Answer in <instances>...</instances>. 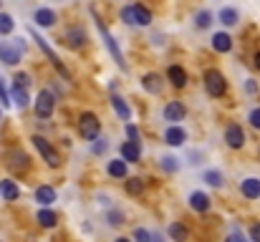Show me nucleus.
I'll return each instance as SVG.
<instances>
[{"instance_id":"1","label":"nucleus","mask_w":260,"mask_h":242,"mask_svg":"<svg viewBox=\"0 0 260 242\" xmlns=\"http://www.w3.org/2000/svg\"><path fill=\"white\" fill-rule=\"evenodd\" d=\"M121 20L129 23V25H149L152 23V13L144 8V5H126L121 8Z\"/></svg>"},{"instance_id":"2","label":"nucleus","mask_w":260,"mask_h":242,"mask_svg":"<svg viewBox=\"0 0 260 242\" xmlns=\"http://www.w3.org/2000/svg\"><path fill=\"white\" fill-rule=\"evenodd\" d=\"M93 13V10H91ZM93 20H96V28H99V33H101V38H104V46L109 48V53H111V58L116 61V66L119 68H126V61H124V56H121V51H119V46H116V41H114V36L106 30V25L101 23V18L93 13Z\"/></svg>"},{"instance_id":"3","label":"nucleus","mask_w":260,"mask_h":242,"mask_svg":"<svg viewBox=\"0 0 260 242\" xmlns=\"http://www.w3.org/2000/svg\"><path fill=\"white\" fill-rule=\"evenodd\" d=\"M23 48H25V41L23 38H15L13 43H0V63L18 66L20 58H23Z\"/></svg>"},{"instance_id":"4","label":"nucleus","mask_w":260,"mask_h":242,"mask_svg":"<svg viewBox=\"0 0 260 242\" xmlns=\"http://www.w3.org/2000/svg\"><path fill=\"white\" fill-rule=\"evenodd\" d=\"M79 131H81V136H84L86 142H96L99 134H101V121H99V116L91 114V111H84V114L79 116Z\"/></svg>"},{"instance_id":"5","label":"nucleus","mask_w":260,"mask_h":242,"mask_svg":"<svg viewBox=\"0 0 260 242\" xmlns=\"http://www.w3.org/2000/svg\"><path fill=\"white\" fill-rule=\"evenodd\" d=\"M30 36H33V41L38 43V48H41V51H43V53L48 56V61L53 63V68H56V71H58V74H61V76H63L66 81L71 79V76H69V71H66V66L61 63V58L56 56V51H53V48H51V46L46 43V38H43V36H41V33L36 30V28H30Z\"/></svg>"},{"instance_id":"6","label":"nucleus","mask_w":260,"mask_h":242,"mask_svg":"<svg viewBox=\"0 0 260 242\" xmlns=\"http://www.w3.org/2000/svg\"><path fill=\"white\" fill-rule=\"evenodd\" d=\"M205 88L212 98H220L228 91V81L217 68H210V71H205Z\"/></svg>"},{"instance_id":"7","label":"nucleus","mask_w":260,"mask_h":242,"mask_svg":"<svg viewBox=\"0 0 260 242\" xmlns=\"http://www.w3.org/2000/svg\"><path fill=\"white\" fill-rule=\"evenodd\" d=\"M33 109H36V116H38V119H51V114H53V109H56L53 93H51V91H41Z\"/></svg>"},{"instance_id":"8","label":"nucleus","mask_w":260,"mask_h":242,"mask_svg":"<svg viewBox=\"0 0 260 242\" xmlns=\"http://www.w3.org/2000/svg\"><path fill=\"white\" fill-rule=\"evenodd\" d=\"M30 142L36 144V149L41 152V157L48 161V166H53V169H56V166H61V154H58V152H56V149H53V147H51V144H48L43 136H33Z\"/></svg>"},{"instance_id":"9","label":"nucleus","mask_w":260,"mask_h":242,"mask_svg":"<svg viewBox=\"0 0 260 242\" xmlns=\"http://www.w3.org/2000/svg\"><path fill=\"white\" fill-rule=\"evenodd\" d=\"M86 30L84 28H69L66 33H63V43L69 46V48H74V51H79L84 43H86Z\"/></svg>"},{"instance_id":"10","label":"nucleus","mask_w":260,"mask_h":242,"mask_svg":"<svg viewBox=\"0 0 260 242\" xmlns=\"http://www.w3.org/2000/svg\"><path fill=\"white\" fill-rule=\"evenodd\" d=\"M225 142H228L230 149H240V147L245 144V131H243L238 124H230V126L225 129Z\"/></svg>"},{"instance_id":"11","label":"nucleus","mask_w":260,"mask_h":242,"mask_svg":"<svg viewBox=\"0 0 260 242\" xmlns=\"http://www.w3.org/2000/svg\"><path fill=\"white\" fill-rule=\"evenodd\" d=\"M162 114H165V121L177 124V121H182V119H184V114H187V111H184V103H182V101H170V103L165 106V111H162Z\"/></svg>"},{"instance_id":"12","label":"nucleus","mask_w":260,"mask_h":242,"mask_svg":"<svg viewBox=\"0 0 260 242\" xmlns=\"http://www.w3.org/2000/svg\"><path fill=\"white\" fill-rule=\"evenodd\" d=\"M165 142H167L170 147H182V144L187 142V131H184L182 126L172 124V126H167V131H165Z\"/></svg>"},{"instance_id":"13","label":"nucleus","mask_w":260,"mask_h":242,"mask_svg":"<svg viewBox=\"0 0 260 242\" xmlns=\"http://www.w3.org/2000/svg\"><path fill=\"white\" fill-rule=\"evenodd\" d=\"M5 161H8V166L10 169H15V171H20V169H28V154L25 152H20V149H13V152H8L5 154Z\"/></svg>"},{"instance_id":"14","label":"nucleus","mask_w":260,"mask_h":242,"mask_svg":"<svg viewBox=\"0 0 260 242\" xmlns=\"http://www.w3.org/2000/svg\"><path fill=\"white\" fill-rule=\"evenodd\" d=\"M121 159H126L129 164H134V161L142 159V147H139V142H124L121 144Z\"/></svg>"},{"instance_id":"15","label":"nucleus","mask_w":260,"mask_h":242,"mask_svg":"<svg viewBox=\"0 0 260 242\" xmlns=\"http://www.w3.org/2000/svg\"><path fill=\"white\" fill-rule=\"evenodd\" d=\"M240 192H243V197H248V199H258L260 197V179L258 177H248V179H243Z\"/></svg>"},{"instance_id":"16","label":"nucleus","mask_w":260,"mask_h":242,"mask_svg":"<svg viewBox=\"0 0 260 242\" xmlns=\"http://www.w3.org/2000/svg\"><path fill=\"white\" fill-rule=\"evenodd\" d=\"M210 204H212V199H210L205 192H192V194H189V207H192L194 212H207Z\"/></svg>"},{"instance_id":"17","label":"nucleus","mask_w":260,"mask_h":242,"mask_svg":"<svg viewBox=\"0 0 260 242\" xmlns=\"http://www.w3.org/2000/svg\"><path fill=\"white\" fill-rule=\"evenodd\" d=\"M33 20H36V25H41V28H51V25L56 23V13H53L51 8H38L36 15H33Z\"/></svg>"},{"instance_id":"18","label":"nucleus","mask_w":260,"mask_h":242,"mask_svg":"<svg viewBox=\"0 0 260 242\" xmlns=\"http://www.w3.org/2000/svg\"><path fill=\"white\" fill-rule=\"evenodd\" d=\"M111 106H114V111L119 114V119H121V121H126V124L132 121V109H129V103H126L121 96H116V93H114V96H111Z\"/></svg>"},{"instance_id":"19","label":"nucleus","mask_w":260,"mask_h":242,"mask_svg":"<svg viewBox=\"0 0 260 242\" xmlns=\"http://www.w3.org/2000/svg\"><path fill=\"white\" fill-rule=\"evenodd\" d=\"M36 202H38V204H43V207H51V204L56 202V189H53V187H48V184L38 187V189H36Z\"/></svg>"},{"instance_id":"20","label":"nucleus","mask_w":260,"mask_h":242,"mask_svg":"<svg viewBox=\"0 0 260 242\" xmlns=\"http://www.w3.org/2000/svg\"><path fill=\"white\" fill-rule=\"evenodd\" d=\"M167 79L172 81L174 88H184L187 86V71L182 66H170L167 68Z\"/></svg>"},{"instance_id":"21","label":"nucleus","mask_w":260,"mask_h":242,"mask_svg":"<svg viewBox=\"0 0 260 242\" xmlns=\"http://www.w3.org/2000/svg\"><path fill=\"white\" fill-rule=\"evenodd\" d=\"M126 166H129L126 159H111L106 164V171H109L114 179H126Z\"/></svg>"},{"instance_id":"22","label":"nucleus","mask_w":260,"mask_h":242,"mask_svg":"<svg viewBox=\"0 0 260 242\" xmlns=\"http://www.w3.org/2000/svg\"><path fill=\"white\" fill-rule=\"evenodd\" d=\"M142 86H144V91H149V93H159V91H162V86H165V81H162L159 74H144Z\"/></svg>"},{"instance_id":"23","label":"nucleus","mask_w":260,"mask_h":242,"mask_svg":"<svg viewBox=\"0 0 260 242\" xmlns=\"http://www.w3.org/2000/svg\"><path fill=\"white\" fill-rule=\"evenodd\" d=\"M212 48L217 53H228V51H233V38L228 33H215L212 36Z\"/></svg>"},{"instance_id":"24","label":"nucleus","mask_w":260,"mask_h":242,"mask_svg":"<svg viewBox=\"0 0 260 242\" xmlns=\"http://www.w3.org/2000/svg\"><path fill=\"white\" fill-rule=\"evenodd\" d=\"M0 194H3L8 202H15V199L20 197V189H18V184H15L13 179H3V182H0Z\"/></svg>"},{"instance_id":"25","label":"nucleus","mask_w":260,"mask_h":242,"mask_svg":"<svg viewBox=\"0 0 260 242\" xmlns=\"http://www.w3.org/2000/svg\"><path fill=\"white\" fill-rule=\"evenodd\" d=\"M10 98H13V103L15 106H20V109H25L28 106V88H23V86H13V91H10Z\"/></svg>"},{"instance_id":"26","label":"nucleus","mask_w":260,"mask_h":242,"mask_svg":"<svg viewBox=\"0 0 260 242\" xmlns=\"http://www.w3.org/2000/svg\"><path fill=\"white\" fill-rule=\"evenodd\" d=\"M124 187H126V194H132V197H139V194L144 192V187H147V184H144V179H139V177H129Z\"/></svg>"},{"instance_id":"27","label":"nucleus","mask_w":260,"mask_h":242,"mask_svg":"<svg viewBox=\"0 0 260 242\" xmlns=\"http://www.w3.org/2000/svg\"><path fill=\"white\" fill-rule=\"evenodd\" d=\"M56 222H58V217H56V212H51L48 207H43V210L38 212V225H41V227H48V230H51V227H56Z\"/></svg>"},{"instance_id":"28","label":"nucleus","mask_w":260,"mask_h":242,"mask_svg":"<svg viewBox=\"0 0 260 242\" xmlns=\"http://www.w3.org/2000/svg\"><path fill=\"white\" fill-rule=\"evenodd\" d=\"M217 18H220V23H222V25H238V20H240V15H238V10H235V8H222Z\"/></svg>"},{"instance_id":"29","label":"nucleus","mask_w":260,"mask_h":242,"mask_svg":"<svg viewBox=\"0 0 260 242\" xmlns=\"http://www.w3.org/2000/svg\"><path fill=\"white\" fill-rule=\"evenodd\" d=\"M167 232H170V237H172L174 242H187V227H184L182 222H172Z\"/></svg>"},{"instance_id":"30","label":"nucleus","mask_w":260,"mask_h":242,"mask_svg":"<svg viewBox=\"0 0 260 242\" xmlns=\"http://www.w3.org/2000/svg\"><path fill=\"white\" fill-rule=\"evenodd\" d=\"M194 25H197V28H210V25H212V13H210V10H200V13L194 15Z\"/></svg>"},{"instance_id":"31","label":"nucleus","mask_w":260,"mask_h":242,"mask_svg":"<svg viewBox=\"0 0 260 242\" xmlns=\"http://www.w3.org/2000/svg\"><path fill=\"white\" fill-rule=\"evenodd\" d=\"M13 28H15V20H13L8 13H0V36L13 33Z\"/></svg>"},{"instance_id":"32","label":"nucleus","mask_w":260,"mask_h":242,"mask_svg":"<svg viewBox=\"0 0 260 242\" xmlns=\"http://www.w3.org/2000/svg\"><path fill=\"white\" fill-rule=\"evenodd\" d=\"M205 182H207L210 187H222V174H220L217 169H207V171H205Z\"/></svg>"},{"instance_id":"33","label":"nucleus","mask_w":260,"mask_h":242,"mask_svg":"<svg viewBox=\"0 0 260 242\" xmlns=\"http://www.w3.org/2000/svg\"><path fill=\"white\" fill-rule=\"evenodd\" d=\"M106 222H109V225H114V227H119V225H124V222H126V217H124V212L111 210V212H106Z\"/></svg>"},{"instance_id":"34","label":"nucleus","mask_w":260,"mask_h":242,"mask_svg":"<svg viewBox=\"0 0 260 242\" xmlns=\"http://www.w3.org/2000/svg\"><path fill=\"white\" fill-rule=\"evenodd\" d=\"M152 240H154V235L147 232L144 227H137V230H134V242H152Z\"/></svg>"},{"instance_id":"35","label":"nucleus","mask_w":260,"mask_h":242,"mask_svg":"<svg viewBox=\"0 0 260 242\" xmlns=\"http://www.w3.org/2000/svg\"><path fill=\"white\" fill-rule=\"evenodd\" d=\"M159 161H162V169H165V171H177V166H179L174 157H162Z\"/></svg>"},{"instance_id":"36","label":"nucleus","mask_w":260,"mask_h":242,"mask_svg":"<svg viewBox=\"0 0 260 242\" xmlns=\"http://www.w3.org/2000/svg\"><path fill=\"white\" fill-rule=\"evenodd\" d=\"M106 149H109V142H106V139H96V142H93V147H91V152H93V154H104Z\"/></svg>"},{"instance_id":"37","label":"nucleus","mask_w":260,"mask_h":242,"mask_svg":"<svg viewBox=\"0 0 260 242\" xmlns=\"http://www.w3.org/2000/svg\"><path fill=\"white\" fill-rule=\"evenodd\" d=\"M248 121H250L253 129H260V109H253V111L248 114Z\"/></svg>"},{"instance_id":"38","label":"nucleus","mask_w":260,"mask_h":242,"mask_svg":"<svg viewBox=\"0 0 260 242\" xmlns=\"http://www.w3.org/2000/svg\"><path fill=\"white\" fill-rule=\"evenodd\" d=\"M15 86L28 88V86H30V76H28V74H18V76H15Z\"/></svg>"},{"instance_id":"39","label":"nucleus","mask_w":260,"mask_h":242,"mask_svg":"<svg viewBox=\"0 0 260 242\" xmlns=\"http://www.w3.org/2000/svg\"><path fill=\"white\" fill-rule=\"evenodd\" d=\"M126 134H129V139H132V142H139V131H137V126H134V124H126Z\"/></svg>"},{"instance_id":"40","label":"nucleus","mask_w":260,"mask_h":242,"mask_svg":"<svg viewBox=\"0 0 260 242\" xmlns=\"http://www.w3.org/2000/svg\"><path fill=\"white\" fill-rule=\"evenodd\" d=\"M250 240H253V242H260V222H255V225L250 227Z\"/></svg>"},{"instance_id":"41","label":"nucleus","mask_w":260,"mask_h":242,"mask_svg":"<svg viewBox=\"0 0 260 242\" xmlns=\"http://www.w3.org/2000/svg\"><path fill=\"white\" fill-rule=\"evenodd\" d=\"M0 101H3V103H5V106H8V103H10V93H8V91H5V86H3V81H0Z\"/></svg>"},{"instance_id":"42","label":"nucleus","mask_w":260,"mask_h":242,"mask_svg":"<svg viewBox=\"0 0 260 242\" xmlns=\"http://www.w3.org/2000/svg\"><path fill=\"white\" fill-rule=\"evenodd\" d=\"M245 91H248V93H255V91H258V86H255V81L253 79L245 81Z\"/></svg>"},{"instance_id":"43","label":"nucleus","mask_w":260,"mask_h":242,"mask_svg":"<svg viewBox=\"0 0 260 242\" xmlns=\"http://www.w3.org/2000/svg\"><path fill=\"white\" fill-rule=\"evenodd\" d=\"M225 242H245V237H243L240 232H233V235H228V240Z\"/></svg>"},{"instance_id":"44","label":"nucleus","mask_w":260,"mask_h":242,"mask_svg":"<svg viewBox=\"0 0 260 242\" xmlns=\"http://www.w3.org/2000/svg\"><path fill=\"white\" fill-rule=\"evenodd\" d=\"M255 68H258V71H260V51H258V53H255Z\"/></svg>"},{"instance_id":"45","label":"nucleus","mask_w":260,"mask_h":242,"mask_svg":"<svg viewBox=\"0 0 260 242\" xmlns=\"http://www.w3.org/2000/svg\"><path fill=\"white\" fill-rule=\"evenodd\" d=\"M152 242H165V237H162V235H154V240Z\"/></svg>"},{"instance_id":"46","label":"nucleus","mask_w":260,"mask_h":242,"mask_svg":"<svg viewBox=\"0 0 260 242\" xmlns=\"http://www.w3.org/2000/svg\"><path fill=\"white\" fill-rule=\"evenodd\" d=\"M114 242H134V240H129V237H119V240H114Z\"/></svg>"}]
</instances>
